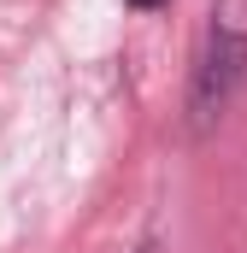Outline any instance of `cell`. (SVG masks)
Segmentation results:
<instances>
[{
  "label": "cell",
  "mask_w": 247,
  "mask_h": 253,
  "mask_svg": "<svg viewBox=\"0 0 247 253\" xmlns=\"http://www.w3.org/2000/svg\"><path fill=\"white\" fill-rule=\"evenodd\" d=\"M247 83V0H218L188 77V129H212Z\"/></svg>",
  "instance_id": "obj_1"
},
{
  "label": "cell",
  "mask_w": 247,
  "mask_h": 253,
  "mask_svg": "<svg viewBox=\"0 0 247 253\" xmlns=\"http://www.w3.org/2000/svg\"><path fill=\"white\" fill-rule=\"evenodd\" d=\"M135 253H159V248H153V242H141V248H135Z\"/></svg>",
  "instance_id": "obj_3"
},
{
  "label": "cell",
  "mask_w": 247,
  "mask_h": 253,
  "mask_svg": "<svg viewBox=\"0 0 247 253\" xmlns=\"http://www.w3.org/2000/svg\"><path fill=\"white\" fill-rule=\"evenodd\" d=\"M124 6H135V12H153V6H165V0H124Z\"/></svg>",
  "instance_id": "obj_2"
}]
</instances>
